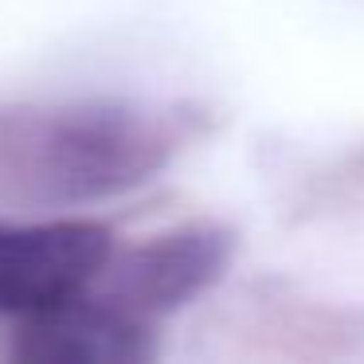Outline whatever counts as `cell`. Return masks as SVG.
I'll return each instance as SVG.
<instances>
[{
  "label": "cell",
  "instance_id": "6da1fadb",
  "mask_svg": "<svg viewBox=\"0 0 364 364\" xmlns=\"http://www.w3.org/2000/svg\"><path fill=\"white\" fill-rule=\"evenodd\" d=\"M208 129L188 102L67 98L0 106V208L63 212L157 181Z\"/></svg>",
  "mask_w": 364,
  "mask_h": 364
},
{
  "label": "cell",
  "instance_id": "7a4b0ae2",
  "mask_svg": "<svg viewBox=\"0 0 364 364\" xmlns=\"http://www.w3.org/2000/svg\"><path fill=\"white\" fill-rule=\"evenodd\" d=\"M118 235L87 215L4 220L0 215V317L28 321L90 290Z\"/></svg>",
  "mask_w": 364,
  "mask_h": 364
},
{
  "label": "cell",
  "instance_id": "3957f363",
  "mask_svg": "<svg viewBox=\"0 0 364 364\" xmlns=\"http://www.w3.org/2000/svg\"><path fill=\"white\" fill-rule=\"evenodd\" d=\"M231 255H235V239L228 228L181 223L141 243L114 247L102 274L90 282V294L157 329L161 317L176 314L228 274Z\"/></svg>",
  "mask_w": 364,
  "mask_h": 364
},
{
  "label": "cell",
  "instance_id": "277c9868",
  "mask_svg": "<svg viewBox=\"0 0 364 364\" xmlns=\"http://www.w3.org/2000/svg\"><path fill=\"white\" fill-rule=\"evenodd\" d=\"M157 329L82 290L16 325L12 356L24 364H137L153 356Z\"/></svg>",
  "mask_w": 364,
  "mask_h": 364
},
{
  "label": "cell",
  "instance_id": "5b68a950",
  "mask_svg": "<svg viewBox=\"0 0 364 364\" xmlns=\"http://www.w3.org/2000/svg\"><path fill=\"white\" fill-rule=\"evenodd\" d=\"M353 208H364V145L321 168L298 196V215H329Z\"/></svg>",
  "mask_w": 364,
  "mask_h": 364
}]
</instances>
